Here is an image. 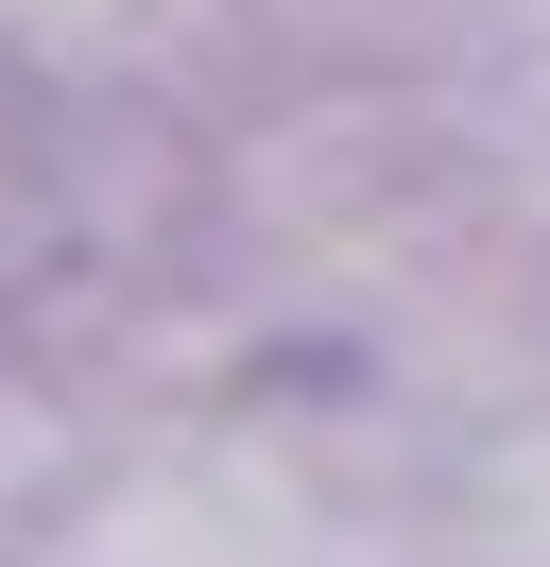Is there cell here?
<instances>
[{
    "label": "cell",
    "instance_id": "1",
    "mask_svg": "<svg viewBox=\"0 0 550 567\" xmlns=\"http://www.w3.org/2000/svg\"><path fill=\"white\" fill-rule=\"evenodd\" d=\"M155 0H0V52H103V35H138Z\"/></svg>",
    "mask_w": 550,
    "mask_h": 567
}]
</instances>
